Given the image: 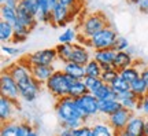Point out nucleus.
Wrapping results in <instances>:
<instances>
[{
	"mask_svg": "<svg viewBox=\"0 0 148 136\" xmlns=\"http://www.w3.org/2000/svg\"><path fill=\"white\" fill-rule=\"evenodd\" d=\"M145 136H148V117H145Z\"/></svg>",
	"mask_w": 148,
	"mask_h": 136,
	"instance_id": "nucleus-48",
	"label": "nucleus"
},
{
	"mask_svg": "<svg viewBox=\"0 0 148 136\" xmlns=\"http://www.w3.org/2000/svg\"><path fill=\"white\" fill-rule=\"evenodd\" d=\"M16 12H18V22H19L21 25L29 28L30 30H33V29L37 26L38 21H37L36 15H33L32 12H29L27 10H25L22 6H18V7H16Z\"/></svg>",
	"mask_w": 148,
	"mask_h": 136,
	"instance_id": "nucleus-17",
	"label": "nucleus"
},
{
	"mask_svg": "<svg viewBox=\"0 0 148 136\" xmlns=\"http://www.w3.org/2000/svg\"><path fill=\"white\" fill-rule=\"evenodd\" d=\"M118 76H119V70H116L114 66H110V68L103 69L100 79H101V81H103V83L111 84L114 80L116 79V77H118Z\"/></svg>",
	"mask_w": 148,
	"mask_h": 136,
	"instance_id": "nucleus-34",
	"label": "nucleus"
},
{
	"mask_svg": "<svg viewBox=\"0 0 148 136\" xmlns=\"http://www.w3.org/2000/svg\"><path fill=\"white\" fill-rule=\"evenodd\" d=\"M55 65H49V66H42V65H38V66H30V73L34 79L41 83L42 85L47 83V80L52 76V73L55 72Z\"/></svg>",
	"mask_w": 148,
	"mask_h": 136,
	"instance_id": "nucleus-15",
	"label": "nucleus"
},
{
	"mask_svg": "<svg viewBox=\"0 0 148 136\" xmlns=\"http://www.w3.org/2000/svg\"><path fill=\"white\" fill-rule=\"evenodd\" d=\"M15 79L19 87V92H21V99L25 102L30 103L37 99L38 94L41 92L42 84L38 83L30 73V68L21 63L19 61L14 63H10L7 68L4 69Z\"/></svg>",
	"mask_w": 148,
	"mask_h": 136,
	"instance_id": "nucleus-1",
	"label": "nucleus"
},
{
	"mask_svg": "<svg viewBox=\"0 0 148 136\" xmlns=\"http://www.w3.org/2000/svg\"><path fill=\"white\" fill-rule=\"evenodd\" d=\"M56 54H58V61L62 63L69 62L71 59V52H73V44H62L59 43L55 47Z\"/></svg>",
	"mask_w": 148,
	"mask_h": 136,
	"instance_id": "nucleus-28",
	"label": "nucleus"
},
{
	"mask_svg": "<svg viewBox=\"0 0 148 136\" xmlns=\"http://www.w3.org/2000/svg\"><path fill=\"white\" fill-rule=\"evenodd\" d=\"M118 100L121 102L122 107L130 110V111H133V113H134V111H137L138 103H140V98H138L136 94H133L130 89L126 91V92H123V94L118 95Z\"/></svg>",
	"mask_w": 148,
	"mask_h": 136,
	"instance_id": "nucleus-16",
	"label": "nucleus"
},
{
	"mask_svg": "<svg viewBox=\"0 0 148 136\" xmlns=\"http://www.w3.org/2000/svg\"><path fill=\"white\" fill-rule=\"evenodd\" d=\"M130 91L133 94L137 95L138 98H143V96H145L148 94L147 84H145V81L141 77H138V79H136L134 81L130 83Z\"/></svg>",
	"mask_w": 148,
	"mask_h": 136,
	"instance_id": "nucleus-32",
	"label": "nucleus"
},
{
	"mask_svg": "<svg viewBox=\"0 0 148 136\" xmlns=\"http://www.w3.org/2000/svg\"><path fill=\"white\" fill-rule=\"evenodd\" d=\"M90 136H93V133H92V135H90Z\"/></svg>",
	"mask_w": 148,
	"mask_h": 136,
	"instance_id": "nucleus-50",
	"label": "nucleus"
},
{
	"mask_svg": "<svg viewBox=\"0 0 148 136\" xmlns=\"http://www.w3.org/2000/svg\"><path fill=\"white\" fill-rule=\"evenodd\" d=\"M136 7L138 8V11H140L141 14H145V15H148V0H140Z\"/></svg>",
	"mask_w": 148,
	"mask_h": 136,
	"instance_id": "nucleus-42",
	"label": "nucleus"
},
{
	"mask_svg": "<svg viewBox=\"0 0 148 136\" xmlns=\"http://www.w3.org/2000/svg\"><path fill=\"white\" fill-rule=\"evenodd\" d=\"M30 29L26 26L21 25L19 22L14 25V37H12V44H22L27 40V37L30 35Z\"/></svg>",
	"mask_w": 148,
	"mask_h": 136,
	"instance_id": "nucleus-26",
	"label": "nucleus"
},
{
	"mask_svg": "<svg viewBox=\"0 0 148 136\" xmlns=\"http://www.w3.org/2000/svg\"><path fill=\"white\" fill-rule=\"evenodd\" d=\"M62 70H63L67 76H70V77L74 79V80H84L85 77H86L84 65L75 63V62H73V61H69V62H66V63H62Z\"/></svg>",
	"mask_w": 148,
	"mask_h": 136,
	"instance_id": "nucleus-14",
	"label": "nucleus"
},
{
	"mask_svg": "<svg viewBox=\"0 0 148 136\" xmlns=\"http://www.w3.org/2000/svg\"><path fill=\"white\" fill-rule=\"evenodd\" d=\"M78 40V30L74 28H66L58 37V41L62 44H74Z\"/></svg>",
	"mask_w": 148,
	"mask_h": 136,
	"instance_id": "nucleus-29",
	"label": "nucleus"
},
{
	"mask_svg": "<svg viewBox=\"0 0 148 136\" xmlns=\"http://www.w3.org/2000/svg\"><path fill=\"white\" fill-rule=\"evenodd\" d=\"M56 136H73V131H71V129H64V128H62V131L59 132Z\"/></svg>",
	"mask_w": 148,
	"mask_h": 136,
	"instance_id": "nucleus-46",
	"label": "nucleus"
},
{
	"mask_svg": "<svg viewBox=\"0 0 148 136\" xmlns=\"http://www.w3.org/2000/svg\"><path fill=\"white\" fill-rule=\"evenodd\" d=\"M29 136H40V133H38V132H37L36 129H34V131H33V132H32V133H30V135H29Z\"/></svg>",
	"mask_w": 148,
	"mask_h": 136,
	"instance_id": "nucleus-49",
	"label": "nucleus"
},
{
	"mask_svg": "<svg viewBox=\"0 0 148 136\" xmlns=\"http://www.w3.org/2000/svg\"><path fill=\"white\" fill-rule=\"evenodd\" d=\"M133 114H134L133 111L122 107V109H119L118 111H115L114 114H111L110 117H107V122L114 128V131H116L118 133H121V132L126 128L127 122L130 121Z\"/></svg>",
	"mask_w": 148,
	"mask_h": 136,
	"instance_id": "nucleus-10",
	"label": "nucleus"
},
{
	"mask_svg": "<svg viewBox=\"0 0 148 136\" xmlns=\"http://www.w3.org/2000/svg\"><path fill=\"white\" fill-rule=\"evenodd\" d=\"M93 95L99 99V102H103V100H111V99H118V94L111 88L110 84H106V83L101 84L100 87L93 92Z\"/></svg>",
	"mask_w": 148,
	"mask_h": 136,
	"instance_id": "nucleus-21",
	"label": "nucleus"
},
{
	"mask_svg": "<svg viewBox=\"0 0 148 136\" xmlns=\"http://www.w3.org/2000/svg\"><path fill=\"white\" fill-rule=\"evenodd\" d=\"M12 37H14V25L1 19L0 21V40L1 43L3 44L12 43Z\"/></svg>",
	"mask_w": 148,
	"mask_h": 136,
	"instance_id": "nucleus-27",
	"label": "nucleus"
},
{
	"mask_svg": "<svg viewBox=\"0 0 148 136\" xmlns=\"http://www.w3.org/2000/svg\"><path fill=\"white\" fill-rule=\"evenodd\" d=\"M129 4H133V6H137V3L140 1V0H126Z\"/></svg>",
	"mask_w": 148,
	"mask_h": 136,
	"instance_id": "nucleus-47",
	"label": "nucleus"
},
{
	"mask_svg": "<svg viewBox=\"0 0 148 136\" xmlns=\"http://www.w3.org/2000/svg\"><path fill=\"white\" fill-rule=\"evenodd\" d=\"M130 47V44H129V40H127L126 37L123 36H118L115 40V44H114V50L115 51H126L127 48Z\"/></svg>",
	"mask_w": 148,
	"mask_h": 136,
	"instance_id": "nucleus-38",
	"label": "nucleus"
},
{
	"mask_svg": "<svg viewBox=\"0 0 148 136\" xmlns=\"http://www.w3.org/2000/svg\"><path fill=\"white\" fill-rule=\"evenodd\" d=\"M88 92V88L85 85L84 80H73L70 83V87H69V94L67 96L73 98V99H78L79 96H82Z\"/></svg>",
	"mask_w": 148,
	"mask_h": 136,
	"instance_id": "nucleus-23",
	"label": "nucleus"
},
{
	"mask_svg": "<svg viewBox=\"0 0 148 136\" xmlns=\"http://www.w3.org/2000/svg\"><path fill=\"white\" fill-rule=\"evenodd\" d=\"M92 58H93V51L88 46H85L84 43L77 41L73 44V52H71V59L70 61L85 66Z\"/></svg>",
	"mask_w": 148,
	"mask_h": 136,
	"instance_id": "nucleus-12",
	"label": "nucleus"
},
{
	"mask_svg": "<svg viewBox=\"0 0 148 136\" xmlns=\"http://www.w3.org/2000/svg\"><path fill=\"white\" fill-rule=\"evenodd\" d=\"M16 109H19V103L16 100L10 99L4 95L0 96V118H1V122L14 120V113H15Z\"/></svg>",
	"mask_w": 148,
	"mask_h": 136,
	"instance_id": "nucleus-13",
	"label": "nucleus"
},
{
	"mask_svg": "<svg viewBox=\"0 0 148 136\" xmlns=\"http://www.w3.org/2000/svg\"><path fill=\"white\" fill-rule=\"evenodd\" d=\"M90 135H92V125H89L88 122H84L78 128L73 129V136H90Z\"/></svg>",
	"mask_w": 148,
	"mask_h": 136,
	"instance_id": "nucleus-37",
	"label": "nucleus"
},
{
	"mask_svg": "<svg viewBox=\"0 0 148 136\" xmlns=\"http://www.w3.org/2000/svg\"><path fill=\"white\" fill-rule=\"evenodd\" d=\"M118 36L119 35L116 33L115 28L110 23L108 26L103 28L100 32H97L96 35H93L90 39H86L84 41V44L88 46L92 51H95V50H104V48H112Z\"/></svg>",
	"mask_w": 148,
	"mask_h": 136,
	"instance_id": "nucleus-5",
	"label": "nucleus"
},
{
	"mask_svg": "<svg viewBox=\"0 0 148 136\" xmlns=\"http://www.w3.org/2000/svg\"><path fill=\"white\" fill-rule=\"evenodd\" d=\"M62 4L64 6H69V7H71V8H74L75 10V7L78 6V1L79 0H59Z\"/></svg>",
	"mask_w": 148,
	"mask_h": 136,
	"instance_id": "nucleus-43",
	"label": "nucleus"
},
{
	"mask_svg": "<svg viewBox=\"0 0 148 136\" xmlns=\"http://www.w3.org/2000/svg\"><path fill=\"white\" fill-rule=\"evenodd\" d=\"M101 72H103V68L101 65L95 58H92L89 62L85 65V73H86V77H100Z\"/></svg>",
	"mask_w": 148,
	"mask_h": 136,
	"instance_id": "nucleus-31",
	"label": "nucleus"
},
{
	"mask_svg": "<svg viewBox=\"0 0 148 136\" xmlns=\"http://www.w3.org/2000/svg\"><path fill=\"white\" fill-rule=\"evenodd\" d=\"M116 51L114 48H104V50H95L93 51V58L97 62L103 65H112L115 59Z\"/></svg>",
	"mask_w": 148,
	"mask_h": 136,
	"instance_id": "nucleus-19",
	"label": "nucleus"
},
{
	"mask_svg": "<svg viewBox=\"0 0 148 136\" xmlns=\"http://www.w3.org/2000/svg\"><path fill=\"white\" fill-rule=\"evenodd\" d=\"M111 88L115 91L116 94H123V92H126V91H129L130 89V83H127L126 80L123 79V77H121V76H118L112 83L110 84Z\"/></svg>",
	"mask_w": 148,
	"mask_h": 136,
	"instance_id": "nucleus-33",
	"label": "nucleus"
},
{
	"mask_svg": "<svg viewBox=\"0 0 148 136\" xmlns=\"http://www.w3.org/2000/svg\"><path fill=\"white\" fill-rule=\"evenodd\" d=\"M119 109H122V105L118 99L103 100V102H100V115H104L106 118L110 117L111 114H114Z\"/></svg>",
	"mask_w": 148,
	"mask_h": 136,
	"instance_id": "nucleus-22",
	"label": "nucleus"
},
{
	"mask_svg": "<svg viewBox=\"0 0 148 136\" xmlns=\"http://www.w3.org/2000/svg\"><path fill=\"white\" fill-rule=\"evenodd\" d=\"M118 136H145V117L133 114L126 128L118 133Z\"/></svg>",
	"mask_w": 148,
	"mask_h": 136,
	"instance_id": "nucleus-11",
	"label": "nucleus"
},
{
	"mask_svg": "<svg viewBox=\"0 0 148 136\" xmlns=\"http://www.w3.org/2000/svg\"><path fill=\"white\" fill-rule=\"evenodd\" d=\"M140 77L145 81V84H147V88H148V65L143 66V69H141V73H140Z\"/></svg>",
	"mask_w": 148,
	"mask_h": 136,
	"instance_id": "nucleus-44",
	"label": "nucleus"
},
{
	"mask_svg": "<svg viewBox=\"0 0 148 136\" xmlns=\"http://www.w3.org/2000/svg\"><path fill=\"white\" fill-rule=\"evenodd\" d=\"M55 113L59 120V124L64 129H75L82 125L85 121L79 111L75 99L70 96H63L55 102Z\"/></svg>",
	"mask_w": 148,
	"mask_h": 136,
	"instance_id": "nucleus-2",
	"label": "nucleus"
},
{
	"mask_svg": "<svg viewBox=\"0 0 148 136\" xmlns=\"http://www.w3.org/2000/svg\"><path fill=\"white\" fill-rule=\"evenodd\" d=\"M108 25H110V21L101 11L88 12L78 22V26H77L79 43H84L86 39H90L93 35H96L97 32H100L103 28L108 26Z\"/></svg>",
	"mask_w": 148,
	"mask_h": 136,
	"instance_id": "nucleus-3",
	"label": "nucleus"
},
{
	"mask_svg": "<svg viewBox=\"0 0 148 136\" xmlns=\"http://www.w3.org/2000/svg\"><path fill=\"white\" fill-rule=\"evenodd\" d=\"M75 102H77V106L84 117L85 122H88L90 118L100 115V102L93 94L86 92L85 95L79 96L78 99H75Z\"/></svg>",
	"mask_w": 148,
	"mask_h": 136,
	"instance_id": "nucleus-6",
	"label": "nucleus"
},
{
	"mask_svg": "<svg viewBox=\"0 0 148 136\" xmlns=\"http://www.w3.org/2000/svg\"><path fill=\"white\" fill-rule=\"evenodd\" d=\"M133 62H134V58L133 55L129 51H116V55H115V59H114V63L112 66L121 72L122 69L127 68V66H132Z\"/></svg>",
	"mask_w": 148,
	"mask_h": 136,
	"instance_id": "nucleus-18",
	"label": "nucleus"
},
{
	"mask_svg": "<svg viewBox=\"0 0 148 136\" xmlns=\"http://www.w3.org/2000/svg\"><path fill=\"white\" fill-rule=\"evenodd\" d=\"M140 73H141V69L137 68L136 65H132V66H127V68L122 69L119 72V76L123 77L127 83H132V81H134L136 79L140 77Z\"/></svg>",
	"mask_w": 148,
	"mask_h": 136,
	"instance_id": "nucleus-30",
	"label": "nucleus"
},
{
	"mask_svg": "<svg viewBox=\"0 0 148 136\" xmlns=\"http://www.w3.org/2000/svg\"><path fill=\"white\" fill-rule=\"evenodd\" d=\"M0 92H1V95H4L12 100H16V102L21 99L18 83L7 70H3V73L0 76Z\"/></svg>",
	"mask_w": 148,
	"mask_h": 136,
	"instance_id": "nucleus-8",
	"label": "nucleus"
},
{
	"mask_svg": "<svg viewBox=\"0 0 148 136\" xmlns=\"http://www.w3.org/2000/svg\"><path fill=\"white\" fill-rule=\"evenodd\" d=\"M25 57L30 63V66H49V65H55L58 61V54L56 50L53 48H44V50H38L32 54H26Z\"/></svg>",
	"mask_w": 148,
	"mask_h": 136,
	"instance_id": "nucleus-7",
	"label": "nucleus"
},
{
	"mask_svg": "<svg viewBox=\"0 0 148 136\" xmlns=\"http://www.w3.org/2000/svg\"><path fill=\"white\" fill-rule=\"evenodd\" d=\"M1 52L7 55V57H15V55L21 52V50L14 47V46H10V44H3L1 46Z\"/></svg>",
	"mask_w": 148,
	"mask_h": 136,
	"instance_id": "nucleus-40",
	"label": "nucleus"
},
{
	"mask_svg": "<svg viewBox=\"0 0 148 136\" xmlns=\"http://www.w3.org/2000/svg\"><path fill=\"white\" fill-rule=\"evenodd\" d=\"M18 6H22L25 10L32 12L33 15H36L38 8H40V0H21Z\"/></svg>",
	"mask_w": 148,
	"mask_h": 136,
	"instance_id": "nucleus-35",
	"label": "nucleus"
},
{
	"mask_svg": "<svg viewBox=\"0 0 148 136\" xmlns=\"http://www.w3.org/2000/svg\"><path fill=\"white\" fill-rule=\"evenodd\" d=\"M0 14H1V19L7 21L11 25H16L18 23V12H16V7H14V6L1 4Z\"/></svg>",
	"mask_w": 148,
	"mask_h": 136,
	"instance_id": "nucleus-24",
	"label": "nucleus"
},
{
	"mask_svg": "<svg viewBox=\"0 0 148 136\" xmlns=\"http://www.w3.org/2000/svg\"><path fill=\"white\" fill-rule=\"evenodd\" d=\"M74 79L67 76L62 69H56L52 73V76L47 80V83L44 84V87L51 94V96H53L55 100H56V99L63 98V96H67L70 83Z\"/></svg>",
	"mask_w": 148,
	"mask_h": 136,
	"instance_id": "nucleus-4",
	"label": "nucleus"
},
{
	"mask_svg": "<svg viewBox=\"0 0 148 136\" xmlns=\"http://www.w3.org/2000/svg\"><path fill=\"white\" fill-rule=\"evenodd\" d=\"M73 18H74V8L62 4L59 1L52 10V22L51 23L55 28H64L67 26L70 22H73Z\"/></svg>",
	"mask_w": 148,
	"mask_h": 136,
	"instance_id": "nucleus-9",
	"label": "nucleus"
},
{
	"mask_svg": "<svg viewBox=\"0 0 148 136\" xmlns=\"http://www.w3.org/2000/svg\"><path fill=\"white\" fill-rule=\"evenodd\" d=\"M33 131H34V128L32 124H29V121H19V136H29Z\"/></svg>",
	"mask_w": 148,
	"mask_h": 136,
	"instance_id": "nucleus-39",
	"label": "nucleus"
},
{
	"mask_svg": "<svg viewBox=\"0 0 148 136\" xmlns=\"http://www.w3.org/2000/svg\"><path fill=\"white\" fill-rule=\"evenodd\" d=\"M84 83H85V85H86V88H88V92L93 94L96 89L103 84V81H101L100 77H85Z\"/></svg>",
	"mask_w": 148,
	"mask_h": 136,
	"instance_id": "nucleus-36",
	"label": "nucleus"
},
{
	"mask_svg": "<svg viewBox=\"0 0 148 136\" xmlns=\"http://www.w3.org/2000/svg\"><path fill=\"white\" fill-rule=\"evenodd\" d=\"M92 133L93 136H118V132L106 121H96L92 124Z\"/></svg>",
	"mask_w": 148,
	"mask_h": 136,
	"instance_id": "nucleus-20",
	"label": "nucleus"
},
{
	"mask_svg": "<svg viewBox=\"0 0 148 136\" xmlns=\"http://www.w3.org/2000/svg\"><path fill=\"white\" fill-rule=\"evenodd\" d=\"M137 111H141L144 117H148V94L145 96H143V98H140Z\"/></svg>",
	"mask_w": 148,
	"mask_h": 136,
	"instance_id": "nucleus-41",
	"label": "nucleus"
},
{
	"mask_svg": "<svg viewBox=\"0 0 148 136\" xmlns=\"http://www.w3.org/2000/svg\"><path fill=\"white\" fill-rule=\"evenodd\" d=\"M0 136H19V121L14 118V120L1 122Z\"/></svg>",
	"mask_w": 148,
	"mask_h": 136,
	"instance_id": "nucleus-25",
	"label": "nucleus"
},
{
	"mask_svg": "<svg viewBox=\"0 0 148 136\" xmlns=\"http://www.w3.org/2000/svg\"><path fill=\"white\" fill-rule=\"evenodd\" d=\"M0 1H1V4H10V6H14V7H18L21 0H0Z\"/></svg>",
	"mask_w": 148,
	"mask_h": 136,
	"instance_id": "nucleus-45",
	"label": "nucleus"
}]
</instances>
